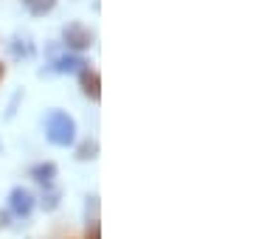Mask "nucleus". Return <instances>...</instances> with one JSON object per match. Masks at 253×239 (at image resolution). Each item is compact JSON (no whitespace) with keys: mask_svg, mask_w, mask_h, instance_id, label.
Returning <instances> with one entry per match:
<instances>
[{"mask_svg":"<svg viewBox=\"0 0 253 239\" xmlns=\"http://www.w3.org/2000/svg\"><path fill=\"white\" fill-rule=\"evenodd\" d=\"M45 135H48L51 144H56V147H68V144H73V138H76V124H73V119L68 113L54 110V113H48Z\"/></svg>","mask_w":253,"mask_h":239,"instance_id":"nucleus-1","label":"nucleus"},{"mask_svg":"<svg viewBox=\"0 0 253 239\" xmlns=\"http://www.w3.org/2000/svg\"><path fill=\"white\" fill-rule=\"evenodd\" d=\"M93 31L87 26H82V23H68V26L62 28V42L68 48H73V51H84V48L93 45Z\"/></svg>","mask_w":253,"mask_h":239,"instance_id":"nucleus-2","label":"nucleus"},{"mask_svg":"<svg viewBox=\"0 0 253 239\" xmlns=\"http://www.w3.org/2000/svg\"><path fill=\"white\" fill-rule=\"evenodd\" d=\"M79 82H82V90L84 96H90L93 101L101 99V79H99V71H93V68H84L79 71Z\"/></svg>","mask_w":253,"mask_h":239,"instance_id":"nucleus-3","label":"nucleus"},{"mask_svg":"<svg viewBox=\"0 0 253 239\" xmlns=\"http://www.w3.org/2000/svg\"><path fill=\"white\" fill-rule=\"evenodd\" d=\"M31 205H34V202H31V194H28L26 189H14V192H11V208L17 214L26 217V214L31 211Z\"/></svg>","mask_w":253,"mask_h":239,"instance_id":"nucleus-4","label":"nucleus"},{"mask_svg":"<svg viewBox=\"0 0 253 239\" xmlns=\"http://www.w3.org/2000/svg\"><path fill=\"white\" fill-rule=\"evenodd\" d=\"M87 62L82 59V56H62V59H56V71L59 74H73V71H84Z\"/></svg>","mask_w":253,"mask_h":239,"instance_id":"nucleus-5","label":"nucleus"},{"mask_svg":"<svg viewBox=\"0 0 253 239\" xmlns=\"http://www.w3.org/2000/svg\"><path fill=\"white\" fill-rule=\"evenodd\" d=\"M23 6H26L34 17H42V14H48V11H54L56 0H23Z\"/></svg>","mask_w":253,"mask_h":239,"instance_id":"nucleus-6","label":"nucleus"},{"mask_svg":"<svg viewBox=\"0 0 253 239\" xmlns=\"http://www.w3.org/2000/svg\"><path fill=\"white\" fill-rule=\"evenodd\" d=\"M31 175H34L40 183H51V180H54V175H56V166L54 163H40V166H34V169H31Z\"/></svg>","mask_w":253,"mask_h":239,"instance_id":"nucleus-7","label":"nucleus"},{"mask_svg":"<svg viewBox=\"0 0 253 239\" xmlns=\"http://www.w3.org/2000/svg\"><path fill=\"white\" fill-rule=\"evenodd\" d=\"M79 158H82V160H87V158H96V144H93V141H84V144L79 147Z\"/></svg>","mask_w":253,"mask_h":239,"instance_id":"nucleus-8","label":"nucleus"},{"mask_svg":"<svg viewBox=\"0 0 253 239\" xmlns=\"http://www.w3.org/2000/svg\"><path fill=\"white\" fill-rule=\"evenodd\" d=\"M87 239H99V222H93L90 228H87Z\"/></svg>","mask_w":253,"mask_h":239,"instance_id":"nucleus-9","label":"nucleus"},{"mask_svg":"<svg viewBox=\"0 0 253 239\" xmlns=\"http://www.w3.org/2000/svg\"><path fill=\"white\" fill-rule=\"evenodd\" d=\"M3 76H6V65L0 62V82H3Z\"/></svg>","mask_w":253,"mask_h":239,"instance_id":"nucleus-10","label":"nucleus"}]
</instances>
